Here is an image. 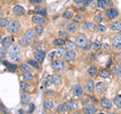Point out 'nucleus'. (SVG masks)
<instances>
[{
	"mask_svg": "<svg viewBox=\"0 0 121 114\" xmlns=\"http://www.w3.org/2000/svg\"><path fill=\"white\" fill-rule=\"evenodd\" d=\"M7 55H8V58L13 63H18L21 58V51H20L19 45H16V44L10 45L8 51H7Z\"/></svg>",
	"mask_w": 121,
	"mask_h": 114,
	"instance_id": "1",
	"label": "nucleus"
},
{
	"mask_svg": "<svg viewBox=\"0 0 121 114\" xmlns=\"http://www.w3.org/2000/svg\"><path fill=\"white\" fill-rule=\"evenodd\" d=\"M20 28H21V25L18 20H11L9 21L8 25L6 26V29L9 33H16L19 31Z\"/></svg>",
	"mask_w": 121,
	"mask_h": 114,
	"instance_id": "2",
	"label": "nucleus"
},
{
	"mask_svg": "<svg viewBox=\"0 0 121 114\" xmlns=\"http://www.w3.org/2000/svg\"><path fill=\"white\" fill-rule=\"evenodd\" d=\"M52 68L54 69L55 71H56V72H60V71H63L64 69H65V67H66V64H65V62L64 61H62V60H56V61H54V62L52 63Z\"/></svg>",
	"mask_w": 121,
	"mask_h": 114,
	"instance_id": "3",
	"label": "nucleus"
},
{
	"mask_svg": "<svg viewBox=\"0 0 121 114\" xmlns=\"http://www.w3.org/2000/svg\"><path fill=\"white\" fill-rule=\"evenodd\" d=\"M33 55H35V58L39 63H43L45 57V53L43 48H36L33 52Z\"/></svg>",
	"mask_w": 121,
	"mask_h": 114,
	"instance_id": "4",
	"label": "nucleus"
},
{
	"mask_svg": "<svg viewBox=\"0 0 121 114\" xmlns=\"http://www.w3.org/2000/svg\"><path fill=\"white\" fill-rule=\"evenodd\" d=\"M88 43V39H87V37L84 35H79L77 36V39H76V45L79 48H84L85 45L87 44Z\"/></svg>",
	"mask_w": 121,
	"mask_h": 114,
	"instance_id": "5",
	"label": "nucleus"
},
{
	"mask_svg": "<svg viewBox=\"0 0 121 114\" xmlns=\"http://www.w3.org/2000/svg\"><path fill=\"white\" fill-rule=\"evenodd\" d=\"M36 30H35V28H29V29H27L25 31V33H24V35H23V37L26 39L29 43L31 39H33L35 37V35H36Z\"/></svg>",
	"mask_w": 121,
	"mask_h": 114,
	"instance_id": "6",
	"label": "nucleus"
},
{
	"mask_svg": "<svg viewBox=\"0 0 121 114\" xmlns=\"http://www.w3.org/2000/svg\"><path fill=\"white\" fill-rule=\"evenodd\" d=\"M112 45L115 51H121V35H118L113 37Z\"/></svg>",
	"mask_w": 121,
	"mask_h": 114,
	"instance_id": "7",
	"label": "nucleus"
},
{
	"mask_svg": "<svg viewBox=\"0 0 121 114\" xmlns=\"http://www.w3.org/2000/svg\"><path fill=\"white\" fill-rule=\"evenodd\" d=\"M105 15L107 16V18H109V19H114V18H116L119 15V12L116 8H109V9L106 10Z\"/></svg>",
	"mask_w": 121,
	"mask_h": 114,
	"instance_id": "8",
	"label": "nucleus"
},
{
	"mask_svg": "<svg viewBox=\"0 0 121 114\" xmlns=\"http://www.w3.org/2000/svg\"><path fill=\"white\" fill-rule=\"evenodd\" d=\"M83 112L85 114H95L97 112V108L93 104H87L83 107Z\"/></svg>",
	"mask_w": 121,
	"mask_h": 114,
	"instance_id": "9",
	"label": "nucleus"
},
{
	"mask_svg": "<svg viewBox=\"0 0 121 114\" xmlns=\"http://www.w3.org/2000/svg\"><path fill=\"white\" fill-rule=\"evenodd\" d=\"M12 12L16 16H21V15H23L25 13V9L21 5H15L12 8Z\"/></svg>",
	"mask_w": 121,
	"mask_h": 114,
	"instance_id": "10",
	"label": "nucleus"
},
{
	"mask_svg": "<svg viewBox=\"0 0 121 114\" xmlns=\"http://www.w3.org/2000/svg\"><path fill=\"white\" fill-rule=\"evenodd\" d=\"M78 28H79V22L78 21H73L66 26V29H67L68 32H75V31H77Z\"/></svg>",
	"mask_w": 121,
	"mask_h": 114,
	"instance_id": "11",
	"label": "nucleus"
},
{
	"mask_svg": "<svg viewBox=\"0 0 121 114\" xmlns=\"http://www.w3.org/2000/svg\"><path fill=\"white\" fill-rule=\"evenodd\" d=\"M72 93H73V95L75 97H81L82 95H83V89H82V87L77 84V85H75L73 87V89H72Z\"/></svg>",
	"mask_w": 121,
	"mask_h": 114,
	"instance_id": "12",
	"label": "nucleus"
},
{
	"mask_svg": "<svg viewBox=\"0 0 121 114\" xmlns=\"http://www.w3.org/2000/svg\"><path fill=\"white\" fill-rule=\"evenodd\" d=\"M75 59H76V53L74 51H68L66 52L65 56H64V60L66 62H73Z\"/></svg>",
	"mask_w": 121,
	"mask_h": 114,
	"instance_id": "13",
	"label": "nucleus"
},
{
	"mask_svg": "<svg viewBox=\"0 0 121 114\" xmlns=\"http://www.w3.org/2000/svg\"><path fill=\"white\" fill-rule=\"evenodd\" d=\"M106 89H107V85L105 84L104 82H100L96 85V92L97 94H102L103 92H105Z\"/></svg>",
	"mask_w": 121,
	"mask_h": 114,
	"instance_id": "14",
	"label": "nucleus"
},
{
	"mask_svg": "<svg viewBox=\"0 0 121 114\" xmlns=\"http://www.w3.org/2000/svg\"><path fill=\"white\" fill-rule=\"evenodd\" d=\"M31 21L33 22L35 24H43L45 22V19L43 16H39V15H35V16L31 17Z\"/></svg>",
	"mask_w": 121,
	"mask_h": 114,
	"instance_id": "15",
	"label": "nucleus"
},
{
	"mask_svg": "<svg viewBox=\"0 0 121 114\" xmlns=\"http://www.w3.org/2000/svg\"><path fill=\"white\" fill-rule=\"evenodd\" d=\"M101 106L104 109L110 110L112 108V103H111V101L109 100V99H107V98H104V99L101 100Z\"/></svg>",
	"mask_w": 121,
	"mask_h": 114,
	"instance_id": "16",
	"label": "nucleus"
},
{
	"mask_svg": "<svg viewBox=\"0 0 121 114\" xmlns=\"http://www.w3.org/2000/svg\"><path fill=\"white\" fill-rule=\"evenodd\" d=\"M94 90V81L93 80H89L85 85V92L86 93H92Z\"/></svg>",
	"mask_w": 121,
	"mask_h": 114,
	"instance_id": "17",
	"label": "nucleus"
},
{
	"mask_svg": "<svg viewBox=\"0 0 121 114\" xmlns=\"http://www.w3.org/2000/svg\"><path fill=\"white\" fill-rule=\"evenodd\" d=\"M1 44L3 45V48H9L11 44H12V37L11 36H5L4 39H2Z\"/></svg>",
	"mask_w": 121,
	"mask_h": 114,
	"instance_id": "18",
	"label": "nucleus"
},
{
	"mask_svg": "<svg viewBox=\"0 0 121 114\" xmlns=\"http://www.w3.org/2000/svg\"><path fill=\"white\" fill-rule=\"evenodd\" d=\"M30 99H31V97H30V95L26 94V93H22L21 96H20V101L21 103L25 105V104H28L30 102Z\"/></svg>",
	"mask_w": 121,
	"mask_h": 114,
	"instance_id": "19",
	"label": "nucleus"
},
{
	"mask_svg": "<svg viewBox=\"0 0 121 114\" xmlns=\"http://www.w3.org/2000/svg\"><path fill=\"white\" fill-rule=\"evenodd\" d=\"M54 102L52 100H45L43 103V108L47 110V111H51V110L54 109Z\"/></svg>",
	"mask_w": 121,
	"mask_h": 114,
	"instance_id": "20",
	"label": "nucleus"
},
{
	"mask_svg": "<svg viewBox=\"0 0 121 114\" xmlns=\"http://www.w3.org/2000/svg\"><path fill=\"white\" fill-rule=\"evenodd\" d=\"M66 106H67V109L69 110V111H72V110L76 109V107H77V102L73 101V100H69V101L66 102Z\"/></svg>",
	"mask_w": 121,
	"mask_h": 114,
	"instance_id": "21",
	"label": "nucleus"
},
{
	"mask_svg": "<svg viewBox=\"0 0 121 114\" xmlns=\"http://www.w3.org/2000/svg\"><path fill=\"white\" fill-rule=\"evenodd\" d=\"M87 73H88V75L90 76V77H95V76L97 75L98 73V70H97V68L95 66H90L88 68V71H87Z\"/></svg>",
	"mask_w": 121,
	"mask_h": 114,
	"instance_id": "22",
	"label": "nucleus"
},
{
	"mask_svg": "<svg viewBox=\"0 0 121 114\" xmlns=\"http://www.w3.org/2000/svg\"><path fill=\"white\" fill-rule=\"evenodd\" d=\"M82 27L84 28V29H88V30H91V31H93V30H95L96 26H95V24H93L92 22H83Z\"/></svg>",
	"mask_w": 121,
	"mask_h": 114,
	"instance_id": "23",
	"label": "nucleus"
},
{
	"mask_svg": "<svg viewBox=\"0 0 121 114\" xmlns=\"http://www.w3.org/2000/svg\"><path fill=\"white\" fill-rule=\"evenodd\" d=\"M52 84H54V85H59L60 81H62V77H60V75L59 74H55L54 76L52 77Z\"/></svg>",
	"mask_w": 121,
	"mask_h": 114,
	"instance_id": "24",
	"label": "nucleus"
},
{
	"mask_svg": "<svg viewBox=\"0 0 121 114\" xmlns=\"http://www.w3.org/2000/svg\"><path fill=\"white\" fill-rule=\"evenodd\" d=\"M97 7L100 9H106L108 7V2L106 1V0H98Z\"/></svg>",
	"mask_w": 121,
	"mask_h": 114,
	"instance_id": "25",
	"label": "nucleus"
},
{
	"mask_svg": "<svg viewBox=\"0 0 121 114\" xmlns=\"http://www.w3.org/2000/svg\"><path fill=\"white\" fill-rule=\"evenodd\" d=\"M63 17L65 18V19H72V18L74 17V12L71 9H68L63 13Z\"/></svg>",
	"mask_w": 121,
	"mask_h": 114,
	"instance_id": "26",
	"label": "nucleus"
},
{
	"mask_svg": "<svg viewBox=\"0 0 121 114\" xmlns=\"http://www.w3.org/2000/svg\"><path fill=\"white\" fill-rule=\"evenodd\" d=\"M65 44H66V48H68V51H75L76 48H77L76 44H74L73 41H71V40H67Z\"/></svg>",
	"mask_w": 121,
	"mask_h": 114,
	"instance_id": "27",
	"label": "nucleus"
},
{
	"mask_svg": "<svg viewBox=\"0 0 121 114\" xmlns=\"http://www.w3.org/2000/svg\"><path fill=\"white\" fill-rule=\"evenodd\" d=\"M22 79H23V81H32L33 79V75L30 73V72H25V73H23V75H22Z\"/></svg>",
	"mask_w": 121,
	"mask_h": 114,
	"instance_id": "28",
	"label": "nucleus"
},
{
	"mask_svg": "<svg viewBox=\"0 0 121 114\" xmlns=\"http://www.w3.org/2000/svg\"><path fill=\"white\" fill-rule=\"evenodd\" d=\"M111 29L115 30V31H119L121 30V22L120 21H115L111 24Z\"/></svg>",
	"mask_w": 121,
	"mask_h": 114,
	"instance_id": "29",
	"label": "nucleus"
},
{
	"mask_svg": "<svg viewBox=\"0 0 121 114\" xmlns=\"http://www.w3.org/2000/svg\"><path fill=\"white\" fill-rule=\"evenodd\" d=\"M113 73H114L117 77L121 78V65H116L113 67Z\"/></svg>",
	"mask_w": 121,
	"mask_h": 114,
	"instance_id": "30",
	"label": "nucleus"
},
{
	"mask_svg": "<svg viewBox=\"0 0 121 114\" xmlns=\"http://www.w3.org/2000/svg\"><path fill=\"white\" fill-rule=\"evenodd\" d=\"M19 70L22 73H25V72H30V66L28 64H21L19 67Z\"/></svg>",
	"mask_w": 121,
	"mask_h": 114,
	"instance_id": "31",
	"label": "nucleus"
},
{
	"mask_svg": "<svg viewBox=\"0 0 121 114\" xmlns=\"http://www.w3.org/2000/svg\"><path fill=\"white\" fill-rule=\"evenodd\" d=\"M19 88H20V91L25 92V91H27L29 89V85L25 81H22V82H20V84H19Z\"/></svg>",
	"mask_w": 121,
	"mask_h": 114,
	"instance_id": "32",
	"label": "nucleus"
},
{
	"mask_svg": "<svg viewBox=\"0 0 121 114\" xmlns=\"http://www.w3.org/2000/svg\"><path fill=\"white\" fill-rule=\"evenodd\" d=\"M27 64L29 65L30 67H32V68H35V69H39V63L37 62L36 60H28V62Z\"/></svg>",
	"mask_w": 121,
	"mask_h": 114,
	"instance_id": "33",
	"label": "nucleus"
},
{
	"mask_svg": "<svg viewBox=\"0 0 121 114\" xmlns=\"http://www.w3.org/2000/svg\"><path fill=\"white\" fill-rule=\"evenodd\" d=\"M55 53H56V57H59V58H64V56H65V54H66V51H65V48H60Z\"/></svg>",
	"mask_w": 121,
	"mask_h": 114,
	"instance_id": "34",
	"label": "nucleus"
},
{
	"mask_svg": "<svg viewBox=\"0 0 121 114\" xmlns=\"http://www.w3.org/2000/svg\"><path fill=\"white\" fill-rule=\"evenodd\" d=\"M65 111H68L67 109V106H66V103H62L58 106V108H56V112L58 113H63Z\"/></svg>",
	"mask_w": 121,
	"mask_h": 114,
	"instance_id": "35",
	"label": "nucleus"
},
{
	"mask_svg": "<svg viewBox=\"0 0 121 114\" xmlns=\"http://www.w3.org/2000/svg\"><path fill=\"white\" fill-rule=\"evenodd\" d=\"M35 13L36 15H39V16H47V11L43 7H37V9L35 10Z\"/></svg>",
	"mask_w": 121,
	"mask_h": 114,
	"instance_id": "36",
	"label": "nucleus"
},
{
	"mask_svg": "<svg viewBox=\"0 0 121 114\" xmlns=\"http://www.w3.org/2000/svg\"><path fill=\"white\" fill-rule=\"evenodd\" d=\"M66 44V41L64 40L62 37H59V39H56L54 40V44L56 45V47H62V45H64Z\"/></svg>",
	"mask_w": 121,
	"mask_h": 114,
	"instance_id": "37",
	"label": "nucleus"
},
{
	"mask_svg": "<svg viewBox=\"0 0 121 114\" xmlns=\"http://www.w3.org/2000/svg\"><path fill=\"white\" fill-rule=\"evenodd\" d=\"M99 76L101 78H104V79H107V78H110V76H111V74L109 73V71H107V70H102L100 73H99Z\"/></svg>",
	"mask_w": 121,
	"mask_h": 114,
	"instance_id": "38",
	"label": "nucleus"
},
{
	"mask_svg": "<svg viewBox=\"0 0 121 114\" xmlns=\"http://www.w3.org/2000/svg\"><path fill=\"white\" fill-rule=\"evenodd\" d=\"M113 103H114V105L116 106L117 108H121V96H120V95H118V96H116L114 98Z\"/></svg>",
	"mask_w": 121,
	"mask_h": 114,
	"instance_id": "39",
	"label": "nucleus"
},
{
	"mask_svg": "<svg viewBox=\"0 0 121 114\" xmlns=\"http://www.w3.org/2000/svg\"><path fill=\"white\" fill-rule=\"evenodd\" d=\"M92 48H93V50L95 51V52H97V51H99L100 48H102V44H101V43L99 40H95L93 43V44H92Z\"/></svg>",
	"mask_w": 121,
	"mask_h": 114,
	"instance_id": "40",
	"label": "nucleus"
},
{
	"mask_svg": "<svg viewBox=\"0 0 121 114\" xmlns=\"http://www.w3.org/2000/svg\"><path fill=\"white\" fill-rule=\"evenodd\" d=\"M95 30H96V32H98V33L105 32V30H106V26H104L103 24H98V25L96 26Z\"/></svg>",
	"mask_w": 121,
	"mask_h": 114,
	"instance_id": "41",
	"label": "nucleus"
},
{
	"mask_svg": "<svg viewBox=\"0 0 121 114\" xmlns=\"http://www.w3.org/2000/svg\"><path fill=\"white\" fill-rule=\"evenodd\" d=\"M9 23V20L7 18H0V27H4L7 26Z\"/></svg>",
	"mask_w": 121,
	"mask_h": 114,
	"instance_id": "42",
	"label": "nucleus"
},
{
	"mask_svg": "<svg viewBox=\"0 0 121 114\" xmlns=\"http://www.w3.org/2000/svg\"><path fill=\"white\" fill-rule=\"evenodd\" d=\"M35 30H36L37 35H41V33L43 32V24H37L35 26Z\"/></svg>",
	"mask_w": 121,
	"mask_h": 114,
	"instance_id": "43",
	"label": "nucleus"
},
{
	"mask_svg": "<svg viewBox=\"0 0 121 114\" xmlns=\"http://www.w3.org/2000/svg\"><path fill=\"white\" fill-rule=\"evenodd\" d=\"M7 55V51L5 50L4 48H0V58L3 59V58H5Z\"/></svg>",
	"mask_w": 121,
	"mask_h": 114,
	"instance_id": "44",
	"label": "nucleus"
},
{
	"mask_svg": "<svg viewBox=\"0 0 121 114\" xmlns=\"http://www.w3.org/2000/svg\"><path fill=\"white\" fill-rule=\"evenodd\" d=\"M7 69H8L10 72H15L17 69V66L16 65H13V64H9L8 66H7Z\"/></svg>",
	"mask_w": 121,
	"mask_h": 114,
	"instance_id": "45",
	"label": "nucleus"
},
{
	"mask_svg": "<svg viewBox=\"0 0 121 114\" xmlns=\"http://www.w3.org/2000/svg\"><path fill=\"white\" fill-rule=\"evenodd\" d=\"M29 43L24 39V37H22L21 39H19V45H20V47H25V45H27Z\"/></svg>",
	"mask_w": 121,
	"mask_h": 114,
	"instance_id": "46",
	"label": "nucleus"
},
{
	"mask_svg": "<svg viewBox=\"0 0 121 114\" xmlns=\"http://www.w3.org/2000/svg\"><path fill=\"white\" fill-rule=\"evenodd\" d=\"M92 43H90V41H88V43H87V44L85 45V47L84 48H83V51H85V52H88L89 50H90V48H92Z\"/></svg>",
	"mask_w": 121,
	"mask_h": 114,
	"instance_id": "47",
	"label": "nucleus"
},
{
	"mask_svg": "<svg viewBox=\"0 0 121 114\" xmlns=\"http://www.w3.org/2000/svg\"><path fill=\"white\" fill-rule=\"evenodd\" d=\"M86 5L94 7V6L97 5V4H95V1H94V0H87V1H86Z\"/></svg>",
	"mask_w": 121,
	"mask_h": 114,
	"instance_id": "48",
	"label": "nucleus"
},
{
	"mask_svg": "<svg viewBox=\"0 0 121 114\" xmlns=\"http://www.w3.org/2000/svg\"><path fill=\"white\" fill-rule=\"evenodd\" d=\"M102 20H103V15L102 14H98L97 16L95 17V21L96 22H101Z\"/></svg>",
	"mask_w": 121,
	"mask_h": 114,
	"instance_id": "49",
	"label": "nucleus"
},
{
	"mask_svg": "<svg viewBox=\"0 0 121 114\" xmlns=\"http://www.w3.org/2000/svg\"><path fill=\"white\" fill-rule=\"evenodd\" d=\"M29 2L32 3V4H40L43 2V0H29Z\"/></svg>",
	"mask_w": 121,
	"mask_h": 114,
	"instance_id": "50",
	"label": "nucleus"
},
{
	"mask_svg": "<svg viewBox=\"0 0 121 114\" xmlns=\"http://www.w3.org/2000/svg\"><path fill=\"white\" fill-rule=\"evenodd\" d=\"M55 56H56V53H55V52H52V53H51V54H50V55H48V60H50V61H52V59H54V58H55Z\"/></svg>",
	"mask_w": 121,
	"mask_h": 114,
	"instance_id": "51",
	"label": "nucleus"
},
{
	"mask_svg": "<svg viewBox=\"0 0 121 114\" xmlns=\"http://www.w3.org/2000/svg\"><path fill=\"white\" fill-rule=\"evenodd\" d=\"M75 3H77V4H83V3L86 2V0H73Z\"/></svg>",
	"mask_w": 121,
	"mask_h": 114,
	"instance_id": "52",
	"label": "nucleus"
},
{
	"mask_svg": "<svg viewBox=\"0 0 121 114\" xmlns=\"http://www.w3.org/2000/svg\"><path fill=\"white\" fill-rule=\"evenodd\" d=\"M1 110H2V111H3V112H5L6 114H9V112H8V110H7V109H6V108L4 107V106H3V105H2V104H1Z\"/></svg>",
	"mask_w": 121,
	"mask_h": 114,
	"instance_id": "53",
	"label": "nucleus"
},
{
	"mask_svg": "<svg viewBox=\"0 0 121 114\" xmlns=\"http://www.w3.org/2000/svg\"><path fill=\"white\" fill-rule=\"evenodd\" d=\"M67 20H68V19H65L64 21H60V26H67Z\"/></svg>",
	"mask_w": 121,
	"mask_h": 114,
	"instance_id": "54",
	"label": "nucleus"
},
{
	"mask_svg": "<svg viewBox=\"0 0 121 114\" xmlns=\"http://www.w3.org/2000/svg\"><path fill=\"white\" fill-rule=\"evenodd\" d=\"M33 108H35V105L33 104H29V110H28V113H31Z\"/></svg>",
	"mask_w": 121,
	"mask_h": 114,
	"instance_id": "55",
	"label": "nucleus"
},
{
	"mask_svg": "<svg viewBox=\"0 0 121 114\" xmlns=\"http://www.w3.org/2000/svg\"><path fill=\"white\" fill-rule=\"evenodd\" d=\"M59 33H60V35H63V36H66V35H67V33L64 31V30H60Z\"/></svg>",
	"mask_w": 121,
	"mask_h": 114,
	"instance_id": "56",
	"label": "nucleus"
},
{
	"mask_svg": "<svg viewBox=\"0 0 121 114\" xmlns=\"http://www.w3.org/2000/svg\"><path fill=\"white\" fill-rule=\"evenodd\" d=\"M117 58H118V60H121V52L118 54V56H117Z\"/></svg>",
	"mask_w": 121,
	"mask_h": 114,
	"instance_id": "57",
	"label": "nucleus"
},
{
	"mask_svg": "<svg viewBox=\"0 0 121 114\" xmlns=\"http://www.w3.org/2000/svg\"><path fill=\"white\" fill-rule=\"evenodd\" d=\"M91 57H92V58H91V60H95V59H96V58H95V57H96L95 55H91Z\"/></svg>",
	"mask_w": 121,
	"mask_h": 114,
	"instance_id": "58",
	"label": "nucleus"
},
{
	"mask_svg": "<svg viewBox=\"0 0 121 114\" xmlns=\"http://www.w3.org/2000/svg\"><path fill=\"white\" fill-rule=\"evenodd\" d=\"M73 114H81V113H80V112H74Z\"/></svg>",
	"mask_w": 121,
	"mask_h": 114,
	"instance_id": "59",
	"label": "nucleus"
},
{
	"mask_svg": "<svg viewBox=\"0 0 121 114\" xmlns=\"http://www.w3.org/2000/svg\"><path fill=\"white\" fill-rule=\"evenodd\" d=\"M2 64V61H1V58H0V65Z\"/></svg>",
	"mask_w": 121,
	"mask_h": 114,
	"instance_id": "60",
	"label": "nucleus"
},
{
	"mask_svg": "<svg viewBox=\"0 0 121 114\" xmlns=\"http://www.w3.org/2000/svg\"><path fill=\"white\" fill-rule=\"evenodd\" d=\"M99 114H104V113H99Z\"/></svg>",
	"mask_w": 121,
	"mask_h": 114,
	"instance_id": "61",
	"label": "nucleus"
},
{
	"mask_svg": "<svg viewBox=\"0 0 121 114\" xmlns=\"http://www.w3.org/2000/svg\"><path fill=\"white\" fill-rule=\"evenodd\" d=\"M0 1H3V0H0Z\"/></svg>",
	"mask_w": 121,
	"mask_h": 114,
	"instance_id": "62",
	"label": "nucleus"
}]
</instances>
